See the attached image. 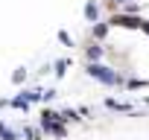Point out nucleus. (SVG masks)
Here are the masks:
<instances>
[{"label":"nucleus","mask_w":149,"mask_h":140,"mask_svg":"<svg viewBox=\"0 0 149 140\" xmlns=\"http://www.w3.org/2000/svg\"><path fill=\"white\" fill-rule=\"evenodd\" d=\"M24 79H26V70H24V67H21V70H15V73H12V82H15V85H21Z\"/></svg>","instance_id":"6"},{"label":"nucleus","mask_w":149,"mask_h":140,"mask_svg":"<svg viewBox=\"0 0 149 140\" xmlns=\"http://www.w3.org/2000/svg\"><path fill=\"white\" fill-rule=\"evenodd\" d=\"M58 41H61V44H67V47H73V38H70V35H67V32H64V29H61V32H58Z\"/></svg>","instance_id":"8"},{"label":"nucleus","mask_w":149,"mask_h":140,"mask_svg":"<svg viewBox=\"0 0 149 140\" xmlns=\"http://www.w3.org/2000/svg\"><path fill=\"white\" fill-rule=\"evenodd\" d=\"M100 55H102V47H100V44H91V47H88V58H91V61H97Z\"/></svg>","instance_id":"3"},{"label":"nucleus","mask_w":149,"mask_h":140,"mask_svg":"<svg viewBox=\"0 0 149 140\" xmlns=\"http://www.w3.org/2000/svg\"><path fill=\"white\" fill-rule=\"evenodd\" d=\"M64 67H67V61H56V73H58V76L64 73Z\"/></svg>","instance_id":"9"},{"label":"nucleus","mask_w":149,"mask_h":140,"mask_svg":"<svg viewBox=\"0 0 149 140\" xmlns=\"http://www.w3.org/2000/svg\"><path fill=\"white\" fill-rule=\"evenodd\" d=\"M111 3H114V6H117V3H126V0H111Z\"/></svg>","instance_id":"10"},{"label":"nucleus","mask_w":149,"mask_h":140,"mask_svg":"<svg viewBox=\"0 0 149 140\" xmlns=\"http://www.w3.org/2000/svg\"><path fill=\"white\" fill-rule=\"evenodd\" d=\"M88 76L97 79V82H102V85H120V82H123L120 73H114L111 67H105V64H100V61H91V64H88Z\"/></svg>","instance_id":"1"},{"label":"nucleus","mask_w":149,"mask_h":140,"mask_svg":"<svg viewBox=\"0 0 149 140\" xmlns=\"http://www.w3.org/2000/svg\"><path fill=\"white\" fill-rule=\"evenodd\" d=\"M105 32H108V26H105V24L94 26V38H105Z\"/></svg>","instance_id":"7"},{"label":"nucleus","mask_w":149,"mask_h":140,"mask_svg":"<svg viewBox=\"0 0 149 140\" xmlns=\"http://www.w3.org/2000/svg\"><path fill=\"white\" fill-rule=\"evenodd\" d=\"M12 105H15V108H24V111H26V108H29V99H26V96L21 94V96H15V99H12Z\"/></svg>","instance_id":"4"},{"label":"nucleus","mask_w":149,"mask_h":140,"mask_svg":"<svg viewBox=\"0 0 149 140\" xmlns=\"http://www.w3.org/2000/svg\"><path fill=\"white\" fill-rule=\"evenodd\" d=\"M97 18H100V6L91 0V3L85 6V21H88V24H97Z\"/></svg>","instance_id":"2"},{"label":"nucleus","mask_w":149,"mask_h":140,"mask_svg":"<svg viewBox=\"0 0 149 140\" xmlns=\"http://www.w3.org/2000/svg\"><path fill=\"white\" fill-rule=\"evenodd\" d=\"M0 137H3V140H18V134H15V131H9L3 123H0Z\"/></svg>","instance_id":"5"}]
</instances>
